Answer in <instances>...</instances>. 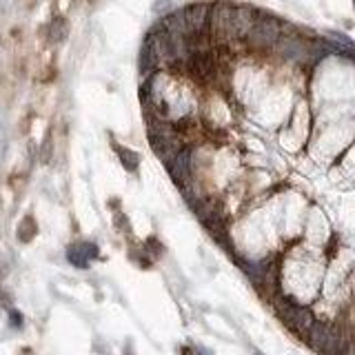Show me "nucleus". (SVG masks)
I'll list each match as a JSON object with an SVG mask.
<instances>
[{"instance_id": "f257e3e1", "label": "nucleus", "mask_w": 355, "mask_h": 355, "mask_svg": "<svg viewBox=\"0 0 355 355\" xmlns=\"http://www.w3.org/2000/svg\"><path fill=\"white\" fill-rule=\"evenodd\" d=\"M249 45L251 47H258V49H267V47H275L280 40V22L275 18L269 16H260L255 18L253 27L247 34Z\"/></svg>"}, {"instance_id": "f03ea898", "label": "nucleus", "mask_w": 355, "mask_h": 355, "mask_svg": "<svg viewBox=\"0 0 355 355\" xmlns=\"http://www.w3.org/2000/svg\"><path fill=\"white\" fill-rule=\"evenodd\" d=\"M255 22V14L249 7H231L229 24H226V36L231 38H244Z\"/></svg>"}, {"instance_id": "7ed1b4c3", "label": "nucleus", "mask_w": 355, "mask_h": 355, "mask_svg": "<svg viewBox=\"0 0 355 355\" xmlns=\"http://www.w3.org/2000/svg\"><path fill=\"white\" fill-rule=\"evenodd\" d=\"M209 16H211V11H209V7H206V5H193V7L185 9V18H187L189 34L206 32V24H209Z\"/></svg>"}, {"instance_id": "20e7f679", "label": "nucleus", "mask_w": 355, "mask_h": 355, "mask_svg": "<svg viewBox=\"0 0 355 355\" xmlns=\"http://www.w3.org/2000/svg\"><path fill=\"white\" fill-rule=\"evenodd\" d=\"M275 49H278V53L286 60H304L309 56L307 45L298 38H280Z\"/></svg>"}, {"instance_id": "39448f33", "label": "nucleus", "mask_w": 355, "mask_h": 355, "mask_svg": "<svg viewBox=\"0 0 355 355\" xmlns=\"http://www.w3.org/2000/svg\"><path fill=\"white\" fill-rule=\"evenodd\" d=\"M258 355H260V353H258Z\"/></svg>"}]
</instances>
